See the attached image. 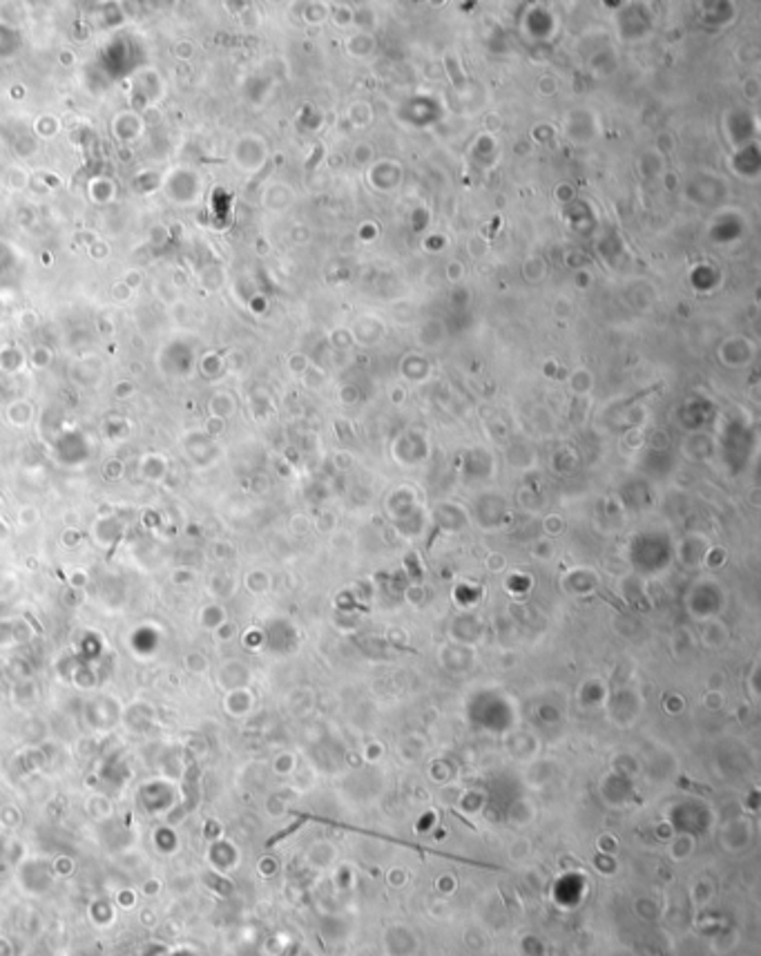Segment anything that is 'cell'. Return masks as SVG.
<instances>
[{"label": "cell", "mask_w": 761, "mask_h": 956, "mask_svg": "<svg viewBox=\"0 0 761 956\" xmlns=\"http://www.w3.org/2000/svg\"><path fill=\"white\" fill-rule=\"evenodd\" d=\"M88 811L96 820H105L112 816V802L105 796H92L88 800Z\"/></svg>", "instance_id": "obj_1"}, {"label": "cell", "mask_w": 761, "mask_h": 956, "mask_svg": "<svg viewBox=\"0 0 761 956\" xmlns=\"http://www.w3.org/2000/svg\"><path fill=\"white\" fill-rule=\"evenodd\" d=\"M90 918H94L96 925H112V920H114L112 905L103 903V900H96L90 908Z\"/></svg>", "instance_id": "obj_2"}, {"label": "cell", "mask_w": 761, "mask_h": 956, "mask_svg": "<svg viewBox=\"0 0 761 956\" xmlns=\"http://www.w3.org/2000/svg\"><path fill=\"white\" fill-rule=\"evenodd\" d=\"M183 664L190 673H206L208 670V657L201 655V652H190V655H185Z\"/></svg>", "instance_id": "obj_3"}, {"label": "cell", "mask_w": 761, "mask_h": 956, "mask_svg": "<svg viewBox=\"0 0 761 956\" xmlns=\"http://www.w3.org/2000/svg\"><path fill=\"white\" fill-rule=\"evenodd\" d=\"M23 823V813L16 809V807H5L3 811H0V825H5V827H19Z\"/></svg>", "instance_id": "obj_4"}, {"label": "cell", "mask_w": 761, "mask_h": 956, "mask_svg": "<svg viewBox=\"0 0 761 956\" xmlns=\"http://www.w3.org/2000/svg\"><path fill=\"white\" fill-rule=\"evenodd\" d=\"M137 900H139V896H137V892H134V890H121L116 894V905H118V908H123V910H132L134 905H137Z\"/></svg>", "instance_id": "obj_5"}, {"label": "cell", "mask_w": 761, "mask_h": 956, "mask_svg": "<svg viewBox=\"0 0 761 956\" xmlns=\"http://www.w3.org/2000/svg\"><path fill=\"white\" fill-rule=\"evenodd\" d=\"M141 892L145 894V896H159L161 894V880L159 878H147L143 885H141Z\"/></svg>", "instance_id": "obj_6"}, {"label": "cell", "mask_w": 761, "mask_h": 956, "mask_svg": "<svg viewBox=\"0 0 761 956\" xmlns=\"http://www.w3.org/2000/svg\"><path fill=\"white\" fill-rule=\"evenodd\" d=\"M88 572L86 570H81V567H74L72 572H70V583L74 585V588H83V585L88 583Z\"/></svg>", "instance_id": "obj_7"}, {"label": "cell", "mask_w": 761, "mask_h": 956, "mask_svg": "<svg viewBox=\"0 0 761 956\" xmlns=\"http://www.w3.org/2000/svg\"><path fill=\"white\" fill-rule=\"evenodd\" d=\"M172 581H175V583H192V581H195V575H192V570L181 567V570H175Z\"/></svg>", "instance_id": "obj_8"}, {"label": "cell", "mask_w": 761, "mask_h": 956, "mask_svg": "<svg viewBox=\"0 0 761 956\" xmlns=\"http://www.w3.org/2000/svg\"><path fill=\"white\" fill-rule=\"evenodd\" d=\"M141 920H143V925H147V927H155V925L159 923L157 914L152 912V910H143V912H141Z\"/></svg>", "instance_id": "obj_9"}, {"label": "cell", "mask_w": 761, "mask_h": 956, "mask_svg": "<svg viewBox=\"0 0 761 956\" xmlns=\"http://www.w3.org/2000/svg\"><path fill=\"white\" fill-rule=\"evenodd\" d=\"M0 956H11V945L5 936H0Z\"/></svg>", "instance_id": "obj_10"}]
</instances>
